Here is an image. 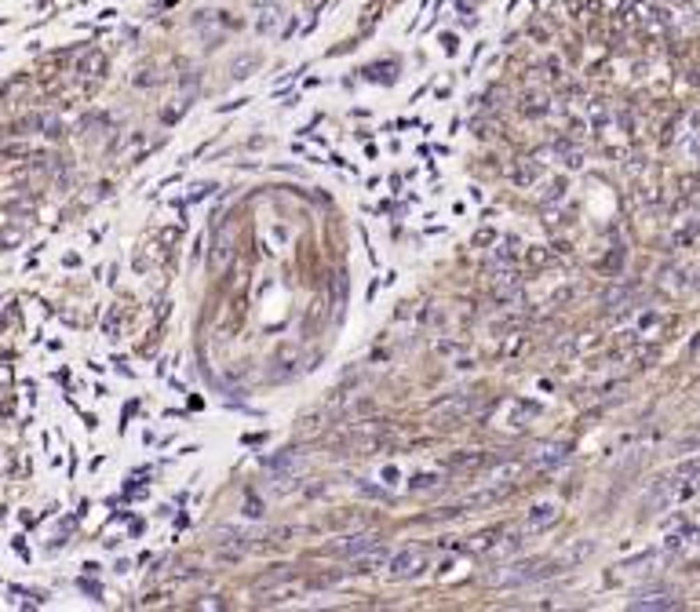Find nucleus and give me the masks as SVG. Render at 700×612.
<instances>
[{"instance_id": "1", "label": "nucleus", "mask_w": 700, "mask_h": 612, "mask_svg": "<svg viewBox=\"0 0 700 612\" xmlns=\"http://www.w3.org/2000/svg\"><path fill=\"white\" fill-rule=\"evenodd\" d=\"M471 412H474V397L452 394V397H445V401H434V405H431V420L438 427H459Z\"/></svg>"}, {"instance_id": "2", "label": "nucleus", "mask_w": 700, "mask_h": 612, "mask_svg": "<svg viewBox=\"0 0 700 612\" xmlns=\"http://www.w3.org/2000/svg\"><path fill=\"white\" fill-rule=\"evenodd\" d=\"M423 569H427V551H423V546H402L397 554L387 558V572L394 579H412V576H420Z\"/></svg>"}, {"instance_id": "3", "label": "nucleus", "mask_w": 700, "mask_h": 612, "mask_svg": "<svg viewBox=\"0 0 700 612\" xmlns=\"http://www.w3.org/2000/svg\"><path fill=\"white\" fill-rule=\"evenodd\" d=\"M379 543L376 536H350V543H340V546H332V554L336 558H361V554H369V551H379Z\"/></svg>"}, {"instance_id": "4", "label": "nucleus", "mask_w": 700, "mask_h": 612, "mask_svg": "<svg viewBox=\"0 0 700 612\" xmlns=\"http://www.w3.org/2000/svg\"><path fill=\"white\" fill-rule=\"evenodd\" d=\"M558 507L554 503H544V507H533V514L525 518V533H544V528H551L554 521H558Z\"/></svg>"}, {"instance_id": "5", "label": "nucleus", "mask_w": 700, "mask_h": 612, "mask_svg": "<svg viewBox=\"0 0 700 612\" xmlns=\"http://www.w3.org/2000/svg\"><path fill=\"white\" fill-rule=\"evenodd\" d=\"M536 415V408L533 405H525V401H511V408H507V420H503V427H511V430H525L529 427V420Z\"/></svg>"}, {"instance_id": "6", "label": "nucleus", "mask_w": 700, "mask_h": 612, "mask_svg": "<svg viewBox=\"0 0 700 612\" xmlns=\"http://www.w3.org/2000/svg\"><path fill=\"white\" fill-rule=\"evenodd\" d=\"M565 459H569V448H565V445H547V448H540L536 466H540V471H551V466H558V463H565Z\"/></svg>"}, {"instance_id": "7", "label": "nucleus", "mask_w": 700, "mask_h": 612, "mask_svg": "<svg viewBox=\"0 0 700 612\" xmlns=\"http://www.w3.org/2000/svg\"><path fill=\"white\" fill-rule=\"evenodd\" d=\"M631 609H678V598H671V594H642V598H634Z\"/></svg>"}, {"instance_id": "8", "label": "nucleus", "mask_w": 700, "mask_h": 612, "mask_svg": "<svg viewBox=\"0 0 700 612\" xmlns=\"http://www.w3.org/2000/svg\"><path fill=\"white\" fill-rule=\"evenodd\" d=\"M445 477L441 474H416L412 477V492H431V489H441Z\"/></svg>"}, {"instance_id": "9", "label": "nucleus", "mask_w": 700, "mask_h": 612, "mask_svg": "<svg viewBox=\"0 0 700 612\" xmlns=\"http://www.w3.org/2000/svg\"><path fill=\"white\" fill-rule=\"evenodd\" d=\"M77 70H81V73H88V77H99V73L106 70V59H102L99 52H91V55H84V59H81V66H77Z\"/></svg>"}]
</instances>
